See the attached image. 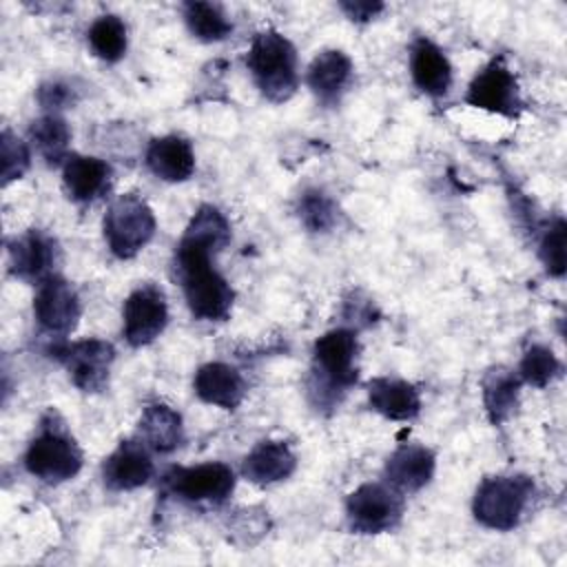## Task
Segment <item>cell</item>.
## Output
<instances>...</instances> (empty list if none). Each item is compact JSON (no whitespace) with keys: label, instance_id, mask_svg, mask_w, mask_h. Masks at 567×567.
<instances>
[{"label":"cell","instance_id":"7","mask_svg":"<svg viewBox=\"0 0 567 567\" xmlns=\"http://www.w3.org/2000/svg\"><path fill=\"white\" fill-rule=\"evenodd\" d=\"M405 509V494L390 483H363L346 498V520L354 534H383L394 529Z\"/></svg>","mask_w":567,"mask_h":567},{"label":"cell","instance_id":"17","mask_svg":"<svg viewBox=\"0 0 567 567\" xmlns=\"http://www.w3.org/2000/svg\"><path fill=\"white\" fill-rule=\"evenodd\" d=\"M193 390L208 405L235 410L246 396V381L235 365L224 361H208L195 372Z\"/></svg>","mask_w":567,"mask_h":567},{"label":"cell","instance_id":"21","mask_svg":"<svg viewBox=\"0 0 567 567\" xmlns=\"http://www.w3.org/2000/svg\"><path fill=\"white\" fill-rule=\"evenodd\" d=\"M297 467V456L284 441H259L241 463V474L255 485H272L286 481Z\"/></svg>","mask_w":567,"mask_h":567},{"label":"cell","instance_id":"27","mask_svg":"<svg viewBox=\"0 0 567 567\" xmlns=\"http://www.w3.org/2000/svg\"><path fill=\"white\" fill-rule=\"evenodd\" d=\"M182 237L197 241V244L210 248L213 252H219L230 244L233 233H230V221L226 219V215L219 208L204 204L195 210V215L190 217Z\"/></svg>","mask_w":567,"mask_h":567},{"label":"cell","instance_id":"12","mask_svg":"<svg viewBox=\"0 0 567 567\" xmlns=\"http://www.w3.org/2000/svg\"><path fill=\"white\" fill-rule=\"evenodd\" d=\"M82 315V303L75 288L60 275H51L38 284L33 297V317L38 326L53 337L73 332Z\"/></svg>","mask_w":567,"mask_h":567},{"label":"cell","instance_id":"6","mask_svg":"<svg viewBox=\"0 0 567 567\" xmlns=\"http://www.w3.org/2000/svg\"><path fill=\"white\" fill-rule=\"evenodd\" d=\"M155 226L153 208L133 193L113 199L102 221L106 246L117 259L135 257L153 239Z\"/></svg>","mask_w":567,"mask_h":567},{"label":"cell","instance_id":"2","mask_svg":"<svg viewBox=\"0 0 567 567\" xmlns=\"http://www.w3.org/2000/svg\"><path fill=\"white\" fill-rule=\"evenodd\" d=\"M359 339L352 328H332L312 346L308 396L312 405L334 408L359 379Z\"/></svg>","mask_w":567,"mask_h":567},{"label":"cell","instance_id":"24","mask_svg":"<svg viewBox=\"0 0 567 567\" xmlns=\"http://www.w3.org/2000/svg\"><path fill=\"white\" fill-rule=\"evenodd\" d=\"M520 377L509 368H492L481 383L483 390V405L487 412V419L494 425L505 423L518 408L520 399Z\"/></svg>","mask_w":567,"mask_h":567},{"label":"cell","instance_id":"20","mask_svg":"<svg viewBox=\"0 0 567 567\" xmlns=\"http://www.w3.org/2000/svg\"><path fill=\"white\" fill-rule=\"evenodd\" d=\"M146 168L164 182H184L195 171V153L188 140L179 135L153 137L144 153Z\"/></svg>","mask_w":567,"mask_h":567},{"label":"cell","instance_id":"14","mask_svg":"<svg viewBox=\"0 0 567 567\" xmlns=\"http://www.w3.org/2000/svg\"><path fill=\"white\" fill-rule=\"evenodd\" d=\"M153 470L151 447L142 439H126L106 456L102 478L113 492H131L146 485Z\"/></svg>","mask_w":567,"mask_h":567},{"label":"cell","instance_id":"1","mask_svg":"<svg viewBox=\"0 0 567 567\" xmlns=\"http://www.w3.org/2000/svg\"><path fill=\"white\" fill-rule=\"evenodd\" d=\"M215 252L197 241L179 239L173 255V275L182 286L193 317L202 321H224L230 315L235 290L210 261Z\"/></svg>","mask_w":567,"mask_h":567},{"label":"cell","instance_id":"8","mask_svg":"<svg viewBox=\"0 0 567 567\" xmlns=\"http://www.w3.org/2000/svg\"><path fill=\"white\" fill-rule=\"evenodd\" d=\"M235 472L221 461H208L190 467H171L164 474V487L186 503L219 505L235 489Z\"/></svg>","mask_w":567,"mask_h":567},{"label":"cell","instance_id":"29","mask_svg":"<svg viewBox=\"0 0 567 567\" xmlns=\"http://www.w3.org/2000/svg\"><path fill=\"white\" fill-rule=\"evenodd\" d=\"M563 363L560 359L554 354L551 348L543 346V343H532L518 363L516 374L520 377L523 383L534 385V388H545L549 385L556 377H560Z\"/></svg>","mask_w":567,"mask_h":567},{"label":"cell","instance_id":"13","mask_svg":"<svg viewBox=\"0 0 567 567\" xmlns=\"http://www.w3.org/2000/svg\"><path fill=\"white\" fill-rule=\"evenodd\" d=\"M7 252H9V270L18 279L40 284L47 277L55 275L53 268L58 264L60 248H58V241L44 230L31 228L22 235H16L7 244Z\"/></svg>","mask_w":567,"mask_h":567},{"label":"cell","instance_id":"10","mask_svg":"<svg viewBox=\"0 0 567 567\" xmlns=\"http://www.w3.org/2000/svg\"><path fill=\"white\" fill-rule=\"evenodd\" d=\"M465 102L474 109L496 113L503 117H518L523 111V97L516 75L509 71L503 58L489 60L470 82Z\"/></svg>","mask_w":567,"mask_h":567},{"label":"cell","instance_id":"16","mask_svg":"<svg viewBox=\"0 0 567 567\" xmlns=\"http://www.w3.org/2000/svg\"><path fill=\"white\" fill-rule=\"evenodd\" d=\"M354 75L352 60L339 49H323L317 53L306 71V82L312 95L323 106L339 104L341 95L348 91Z\"/></svg>","mask_w":567,"mask_h":567},{"label":"cell","instance_id":"30","mask_svg":"<svg viewBox=\"0 0 567 567\" xmlns=\"http://www.w3.org/2000/svg\"><path fill=\"white\" fill-rule=\"evenodd\" d=\"M297 215L310 233H328L337 224L339 210L330 195L319 188H308L297 202Z\"/></svg>","mask_w":567,"mask_h":567},{"label":"cell","instance_id":"23","mask_svg":"<svg viewBox=\"0 0 567 567\" xmlns=\"http://www.w3.org/2000/svg\"><path fill=\"white\" fill-rule=\"evenodd\" d=\"M140 439L157 454H171L184 443L182 414L166 403H151L140 416Z\"/></svg>","mask_w":567,"mask_h":567},{"label":"cell","instance_id":"22","mask_svg":"<svg viewBox=\"0 0 567 567\" xmlns=\"http://www.w3.org/2000/svg\"><path fill=\"white\" fill-rule=\"evenodd\" d=\"M368 403L390 421H412L421 412L419 390L394 377H374L368 383Z\"/></svg>","mask_w":567,"mask_h":567},{"label":"cell","instance_id":"9","mask_svg":"<svg viewBox=\"0 0 567 567\" xmlns=\"http://www.w3.org/2000/svg\"><path fill=\"white\" fill-rule=\"evenodd\" d=\"M51 354L66 368L73 385L82 392H102L109 383L115 348L104 339L62 341L51 348Z\"/></svg>","mask_w":567,"mask_h":567},{"label":"cell","instance_id":"33","mask_svg":"<svg viewBox=\"0 0 567 567\" xmlns=\"http://www.w3.org/2000/svg\"><path fill=\"white\" fill-rule=\"evenodd\" d=\"M78 100V93L64 80H49L38 89V102L47 113H60Z\"/></svg>","mask_w":567,"mask_h":567},{"label":"cell","instance_id":"26","mask_svg":"<svg viewBox=\"0 0 567 567\" xmlns=\"http://www.w3.org/2000/svg\"><path fill=\"white\" fill-rule=\"evenodd\" d=\"M91 51L104 62H117L124 58L128 47V31L120 16L104 13L95 18L86 31Z\"/></svg>","mask_w":567,"mask_h":567},{"label":"cell","instance_id":"32","mask_svg":"<svg viewBox=\"0 0 567 567\" xmlns=\"http://www.w3.org/2000/svg\"><path fill=\"white\" fill-rule=\"evenodd\" d=\"M0 159H2V186L20 179L31 166V153L27 142L13 135L9 128L2 131L0 137Z\"/></svg>","mask_w":567,"mask_h":567},{"label":"cell","instance_id":"5","mask_svg":"<svg viewBox=\"0 0 567 567\" xmlns=\"http://www.w3.org/2000/svg\"><path fill=\"white\" fill-rule=\"evenodd\" d=\"M534 481L523 474L487 476L478 483L472 501L474 518L489 529L509 532L520 525L532 498Z\"/></svg>","mask_w":567,"mask_h":567},{"label":"cell","instance_id":"28","mask_svg":"<svg viewBox=\"0 0 567 567\" xmlns=\"http://www.w3.org/2000/svg\"><path fill=\"white\" fill-rule=\"evenodd\" d=\"M184 22L188 31L202 42H219L233 33V22L215 2H186Z\"/></svg>","mask_w":567,"mask_h":567},{"label":"cell","instance_id":"31","mask_svg":"<svg viewBox=\"0 0 567 567\" xmlns=\"http://www.w3.org/2000/svg\"><path fill=\"white\" fill-rule=\"evenodd\" d=\"M565 219L556 217L545 226L540 235L538 257L551 277H563L565 272Z\"/></svg>","mask_w":567,"mask_h":567},{"label":"cell","instance_id":"4","mask_svg":"<svg viewBox=\"0 0 567 567\" xmlns=\"http://www.w3.org/2000/svg\"><path fill=\"white\" fill-rule=\"evenodd\" d=\"M246 66L268 102L281 104L290 100L299 86L297 51L292 42L275 29L255 33L246 53Z\"/></svg>","mask_w":567,"mask_h":567},{"label":"cell","instance_id":"18","mask_svg":"<svg viewBox=\"0 0 567 567\" xmlns=\"http://www.w3.org/2000/svg\"><path fill=\"white\" fill-rule=\"evenodd\" d=\"M111 175V166L93 155L71 153L62 164L64 190L78 204H89L102 197L109 190Z\"/></svg>","mask_w":567,"mask_h":567},{"label":"cell","instance_id":"11","mask_svg":"<svg viewBox=\"0 0 567 567\" xmlns=\"http://www.w3.org/2000/svg\"><path fill=\"white\" fill-rule=\"evenodd\" d=\"M168 323L166 295L155 284L137 286L122 306V332L128 346L142 348L153 343Z\"/></svg>","mask_w":567,"mask_h":567},{"label":"cell","instance_id":"3","mask_svg":"<svg viewBox=\"0 0 567 567\" xmlns=\"http://www.w3.org/2000/svg\"><path fill=\"white\" fill-rule=\"evenodd\" d=\"M24 467L47 485L71 481L82 470V450L55 410L42 414L38 432L27 445Z\"/></svg>","mask_w":567,"mask_h":567},{"label":"cell","instance_id":"15","mask_svg":"<svg viewBox=\"0 0 567 567\" xmlns=\"http://www.w3.org/2000/svg\"><path fill=\"white\" fill-rule=\"evenodd\" d=\"M436 470V456L421 443H401L385 461L383 476L401 494H414L423 489Z\"/></svg>","mask_w":567,"mask_h":567},{"label":"cell","instance_id":"25","mask_svg":"<svg viewBox=\"0 0 567 567\" xmlns=\"http://www.w3.org/2000/svg\"><path fill=\"white\" fill-rule=\"evenodd\" d=\"M29 140L49 166H60L66 162L71 128L60 113H44L29 126Z\"/></svg>","mask_w":567,"mask_h":567},{"label":"cell","instance_id":"34","mask_svg":"<svg viewBox=\"0 0 567 567\" xmlns=\"http://www.w3.org/2000/svg\"><path fill=\"white\" fill-rule=\"evenodd\" d=\"M339 7L354 22H368V20L377 18L383 11L381 2H365V0H354V2L348 0V2H339Z\"/></svg>","mask_w":567,"mask_h":567},{"label":"cell","instance_id":"19","mask_svg":"<svg viewBox=\"0 0 567 567\" xmlns=\"http://www.w3.org/2000/svg\"><path fill=\"white\" fill-rule=\"evenodd\" d=\"M410 75L416 89L430 97H443L452 86V64L427 38H416L410 47Z\"/></svg>","mask_w":567,"mask_h":567}]
</instances>
